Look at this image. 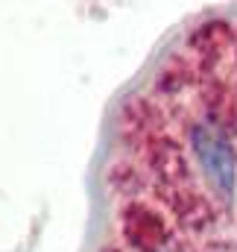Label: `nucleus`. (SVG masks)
Listing matches in <instances>:
<instances>
[{"label":"nucleus","mask_w":237,"mask_h":252,"mask_svg":"<svg viewBox=\"0 0 237 252\" xmlns=\"http://www.w3.org/2000/svg\"><path fill=\"white\" fill-rule=\"evenodd\" d=\"M190 147H193V156H196V161L202 167V176L211 185V190L220 199L232 202L237 188V161L229 141L223 135H217L214 129H208V126H196L190 132Z\"/></svg>","instance_id":"1"}]
</instances>
